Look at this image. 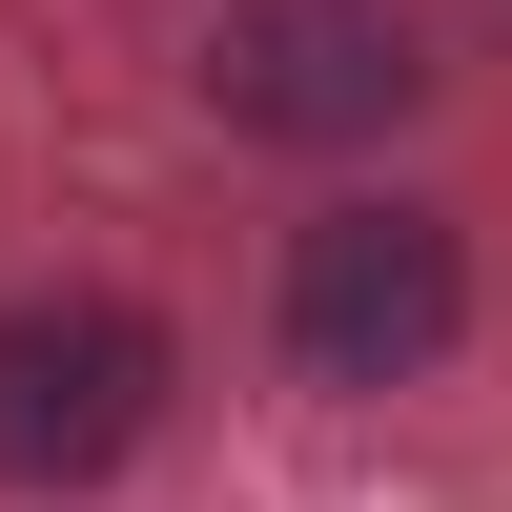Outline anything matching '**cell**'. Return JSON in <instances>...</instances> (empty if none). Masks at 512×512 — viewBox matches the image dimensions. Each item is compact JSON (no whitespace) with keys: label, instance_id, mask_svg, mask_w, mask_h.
Wrapping results in <instances>:
<instances>
[{"label":"cell","instance_id":"cell-1","mask_svg":"<svg viewBox=\"0 0 512 512\" xmlns=\"http://www.w3.org/2000/svg\"><path fill=\"white\" fill-rule=\"evenodd\" d=\"M267 328H287L308 390H410V369H451V328H472V226H451V205H308Z\"/></svg>","mask_w":512,"mask_h":512},{"label":"cell","instance_id":"cell-3","mask_svg":"<svg viewBox=\"0 0 512 512\" xmlns=\"http://www.w3.org/2000/svg\"><path fill=\"white\" fill-rule=\"evenodd\" d=\"M164 431V328L123 287H21L0 308V492H103Z\"/></svg>","mask_w":512,"mask_h":512},{"label":"cell","instance_id":"cell-2","mask_svg":"<svg viewBox=\"0 0 512 512\" xmlns=\"http://www.w3.org/2000/svg\"><path fill=\"white\" fill-rule=\"evenodd\" d=\"M410 103H431L410 0H226L205 21V123L226 144H390Z\"/></svg>","mask_w":512,"mask_h":512}]
</instances>
